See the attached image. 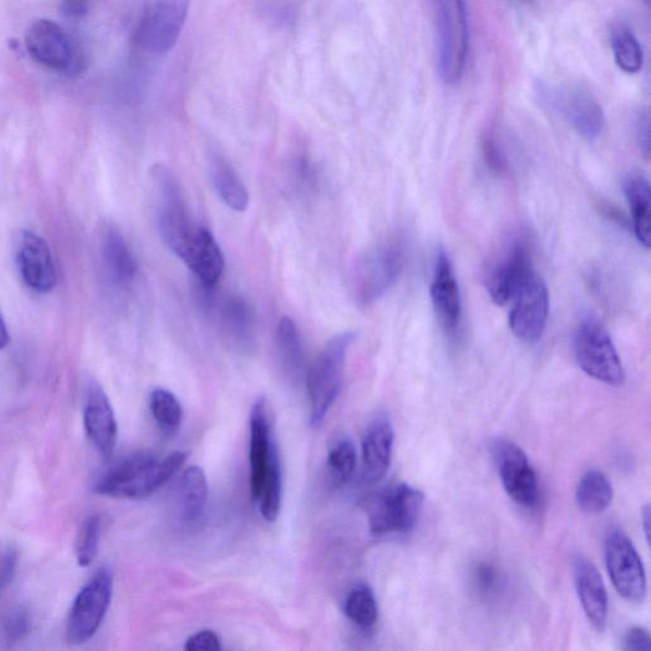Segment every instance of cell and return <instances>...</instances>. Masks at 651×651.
Returning <instances> with one entry per match:
<instances>
[{
    "label": "cell",
    "instance_id": "28",
    "mask_svg": "<svg viewBox=\"0 0 651 651\" xmlns=\"http://www.w3.org/2000/svg\"><path fill=\"white\" fill-rule=\"evenodd\" d=\"M615 491L611 481L601 471L592 469L582 476L577 489L579 508L588 514H600L609 509Z\"/></svg>",
    "mask_w": 651,
    "mask_h": 651
},
{
    "label": "cell",
    "instance_id": "39",
    "mask_svg": "<svg viewBox=\"0 0 651 651\" xmlns=\"http://www.w3.org/2000/svg\"><path fill=\"white\" fill-rule=\"evenodd\" d=\"M62 12L70 19L85 17L88 13V5L82 2H66L62 4Z\"/></svg>",
    "mask_w": 651,
    "mask_h": 651
},
{
    "label": "cell",
    "instance_id": "32",
    "mask_svg": "<svg viewBox=\"0 0 651 651\" xmlns=\"http://www.w3.org/2000/svg\"><path fill=\"white\" fill-rule=\"evenodd\" d=\"M613 56L619 70L638 73L643 63V52L638 37L631 29L621 27L612 36Z\"/></svg>",
    "mask_w": 651,
    "mask_h": 651
},
{
    "label": "cell",
    "instance_id": "3",
    "mask_svg": "<svg viewBox=\"0 0 651 651\" xmlns=\"http://www.w3.org/2000/svg\"><path fill=\"white\" fill-rule=\"evenodd\" d=\"M355 337V332H344L331 339L308 370L309 423L314 429L322 426L342 390L347 352Z\"/></svg>",
    "mask_w": 651,
    "mask_h": 651
},
{
    "label": "cell",
    "instance_id": "25",
    "mask_svg": "<svg viewBox=\"0 0 651 651\" xmlns=\"http://www.w3.org/2000/svg\"><path fill=\"white\" fill-rule=\"evenodd\" d=\"M626 200L630 207L635 237L643 247H650V223H651V191L648 179L642 175L628 176L624 185Z\"/></svg>",
    "mask_w": 651,
    "mask_h": 651
},
{
    "label": "cell",
    "instance_id": "5",
    "mask_svg": "<svg viewBox=\"0 0 651 651\" xmlns=\"http://www.w3.org/2000/svg\"><path fill=\"white\" fill-rule=\"evenodd\" d=\"M543 106L563 118L582 138H601L605 116L600 102L589 90L573 83L540 82L536 89Z\"/></svg>",
    "mask_w": 651,
    "mask_h": 651
},
{
    "label": "cell",
    "instance_id": "35",
    "mask_svg": "<svg viewBox=\"0 0 651 651\" xmlns=\"http://www.w3.org/2000/svg\"><path fill=\"white\" fill-rule=\"evenodd\" d=\"M32 628V617L25 610H16L12 612L5 623L7 639L11 642H19L25 639V636Z\"/></svg>",
    "mask_w": 651,
    "mask_h": 651
},
{
    "label": "cell",
    "instance_id": "19",
    "mask_svg": "<svg viewBox=\"0 0 651 651\" xmlns=\"http://www.w3.org/2000/svg\"><path fill=\"white\" fill-rule=\"evenodd\" d=\"M177 257L208 287L214 286L223 275L225 260L222 249L206 226H195Z\"/></svg>",
    "mask_w": 651,
    "mask_h": 651
},
{
    "label": "cell",
    "instance_id": "16",
    "mask_svg": "<svg viewBox=\"0 0 651 651\" xmlns=\"http://www.w3.org/2000/svg\"><path fill=\"white\" fill-rule=\"evenodd\" d=\"M26 48L40 64L59 72H70L75 63L70 36L57 22L40 19L33 22L26 33Z\"/></svg>",
    "mask_w": 651,
    "mask_h": 651
},
{
    "label": "cell",
    "instance_id": "41",
    "mask_svg": "<svg viewBox=\"0 0 651 651\" xmlns=\"http://www.w3.org/2000/svg\"><path fill=\"white\" fill-rule=\"evenodd\" d=\"M10 344V334L9 329H7V324L3 318L2 312H0V351H4L7 346Z\"/></svg>",
    "mask_w": 651,
    "mask_h": 651
},
{
    "label": "cell",
    "instance_id": "30",
    "mask_svg": "<svg viewBox=\"0 0 651 651\" xmlns=\"http://www.w3.org/2000/svg\"><path fill=\"white\" fill-rule=\"evenodd\" d=\"M329 479L336 488H343L349 482L357 467V450L349 438H339L331 444L328 460Z\"/></svg>",
    "mask_w": 651,
    "mask_h": 651
},
{
    "label": "cell",
    "instance_id": "36",
    "mask_svg": "<svg viewBox=\"0 0 651 651\" xmlns=\"http://www.w3.org/2000/svg\"><path fill=\"white\" fill-rule=\"evenodd\" d=\"M185 651H222V643L213 631H200L186 641Z\"/></svg>",
    "mask_w": 651,
    "mask_h": 651
},
{
    "label": "cell",
    "instance_id": "13",
    "mask_svg": "<svg viewBox=\"0 0 651 651\" xmlns=\"http://www.w3.org/2000/svg\"><path fill=\"white\" fill-rule=\"evenodd\" d=\"M494 457L505 493L514 503L533 508L540 499L539 480L524 450L509 441H498Z\"/></svg>",
    "mask_w": 651,
    "mask_h": 651
},
{
    "label": "cell",
    "instance_id": "12",
    "mask_svg": "<svg viewBox=\"0 0 651 651\" xmlns=\"http://www.w3.org/2000/svg\"><path fill=\"white\" fill-rule=\"evenodd\" d=\"M604 555L617 593L630 602L646 600L647 575L630 539L624 532L612 531L605 540Z\"/></svg>",
    "mask_w": 651,
    "mask_h": 651
},
{
    "label": "cell",
    "instance_id": "31",
    "mask_svg": "<svg viewBox=\"0 0 651 651\" xmlns=\"http://www.w3.org/2000/svg\"><path fill=\"white\" fill-rule=\"evenodd\" d=\"M149 408L159 428L171 434L179 430L184 419L183 406L172 392L156 389L150 393Z\"/></svg>",
    "mask_w": 651,
    "mask_h": 651
},
{
    "label": "cell",
    "instance_id": "22",
    "mask_svg": "<svg viewBox=\"0 0 651 651\" xmlns=\"http://www.w3.org/2000/svg\"><path fill=\"white\" fill-rule=\"evenodd\" d=\"M430 295L444 329L451 332L456 330L462 316L460 293L452 262L444 251L437 257Z\"/></svg>",
    "mask_w": 651,
    "mask_h": 651
},
{
    "label": "cell",
    "instance_id": "1",
    "mask_svg": "<svg viewBox=\"0 0 651 651\" xmlns=\"http://www.w3.org/2000/svg\"><path fill=\"white\" fill-rule=\"evenodd\" d=\"M251 495L265 520L275 521L282 508L283 476L275 438L274 418L267 398L260 397L249 416Z\"/></svg>",
    "mask_w": 651,
    "mask_h": 651
},
{
    "label": "cell",
    "instance_id": "4",
    "mask_svg": "<svg viewBox=\"0 0 651 651\" xmlns=\"http://www.w3.org/2000/svg\"><path fill=\"white\" fill-rule=\"evenodd\" d=\"M437 70L441 78L453 85L464 74L469 32L466 3L442 0L434 3Z\"/></svg>",
    "mask_w": 651,
    "mask_h": 651
},
{
    "label": "cell",
    "instance_id": "33",
    "mask_svg": "<svg viewBox=\"0 0 651 651\" xmlns=\"http://www.w3.org/2000/svg\"><path fill=\"white\" fill-rule=\"evenodd\" d=\"M345 613L361 627L373 626L378 618V605L372 589L367 586L355 587L346 598Z\"/></svg>",
    "mask_w": 651,
    "mask_h": 651
},
{
    "label": "cell",
    "instance_id": "6",
    "mask_svg": "<svg viewBox=\"0 0 651 651\" xmlns=\"http://www.w3.org/2000/svg\"><path fill=\"white\" fill-rule=\"evenodd\" d=\"M405 242L400 236L385 238L363 254L353 270L355 295L361 303H373L385 293L403 272Z\"/></svg>",
    "mask_w": 651,
    "mask_h": 651
},
{
    "label": "cell",
    "instance_id": "14",
    "mask_svg": "<svg viewBox=\"0 0 651 651\" xmlns=\"http://www.w3.org/2000/svg\"><path fill=\"white\" fill-rule=\"evenodd\" d=\"M533 275L531 254L526 242H513L488 272L487 287L491 299L499 306L506 305Z\"/></svg>",
    "mask_w": 651,
    "mask_h": 651
},
{
    "label": "cell",
    "instance_id": "10",
    "mask_svg": "<svg viewBox=\"0 0 651 651\" xmlns=\"http://www.w3.org/2000/svg\"><path fill=\"white\" fill-rule=\"evenodd\" d=\"M112 586L109 567H102L79 590L65 628L66 640L72 646H83L94 638L110 607Z\"/></svg>",
    "mask_w": 651,
    "mask_h": 651
},
{
    "label": "cell",
    "instance_id": "42",
    "mask_svg": "<svg viewBox=\"0 0 651 651\" xmlns=\"http://www.w3.org/2000/svg\"><path fill=\"white\" fill-rule=\"evenodd\" d=\"M649 524H650V509H649V506H647L646 511H643V528H646V533H647L648 541L650 539Z\"/></svg>",
    "mask_w": 651,
    "mask_h": 651
},
{
    "label": "cell",
    "instance_id": "20",
    "mask_svg": "<svg viewBox=\"0 0 651 651\" xmlns=\"http://www.w3.org/2000/svg\"><path fill=\"white\" fill-rule=\"evenodd\" d=\"M395 431L385 415L377 416L363 435V477L369 483L380 482L389 472Z\"/></svg>",
    "mask_w": 651,
    "mask_h": 651
},
{
    "label": "cell",
    "instance_id": "24",
    "mask_svg": "<svg viewBox=\"0 0 651 651\" xmlns=\"http://www.w3.org/2000/svg\"><path fill=\"white\" fill-rule=\"evenodd\" d=\"M209 488L207 475L199 466L187 468L181 476L179 504L181 516L193 524L201 518L208 503Z\"/></svg>",
    "mask_w": 651,
    "mask_h": 651
},
{
    "label": "cell",
    "instance_id": "27",
    "mask_svg": "<svg viewBox=\"0 0 651 651\" xmlns=\"http://www.w3.org/2000/svg\"><path fill=\"white\" fill-rule=\"evenodd\" d=\"M225 334L234 344L248 346L255 337V315L248 303L242 298H230L222 308Z\"/></svg>",
    "mask_w": 651,
    "mask_h": 651
},
{
    "label": "cell",
    "instance_id": "40",
    "mask_svg": "<svg viewBox=\"0 0 651 651\" xmlns=\"http://www.w3.org/2000/svg\"><path fill=\"white\" fill-rule=\"evenodd\" d=\"M14 570H16V556L10 554L4 558L2 570H0V586H5L7 582H10Z\"/></svg>",
    "mask_w": 651,
    "mask_h": 651
},
{
    "label": "cell",
    "instance_id": "26",
    "mask_svg": "<svg viewBox=\"0 0 651 651\" xmlns=\"http://www.w3.org/2000/svg\"><path fill=\"white\" fill-rule=\"evenodd\" d=\"M210 177L225 206L238 213H244L249 204L246 186L237 173L222 158H214L210 164Z\"/></svg>",
    "mask_w": 651,
    "mask_h": 651
},
{
    "label": "cell",
    "instance_id": "37",
    "mask_svg": "<svg viewBox=\"0 0 651 651\" xmlns=\"http://www.w3.org/2000/svg\"><path fill=\"white\" fill-rule=\"evenodd\" d=\"M624 651H651V638L647 628H630L625 636Z\"/></svg>",
    "mask_w": 651,
    "mask_h": 651
},
{
    "label": "cell",
    "instance_id": "29",
    "mask_svg": "<svg viewBox=\"0 0 651 651\" xmlns=\"http://www.w3.org/2000/svg\"><path fill=\"white\" fill-rule=\"evenodd\" d=\"M278 351L280 360L291 377H299L305 365L302 340L297 324L291 317H283L277 331Z\"/></svg>",
    "mask_w": 651,
    "mask_h": 651
},
{
    "label": "cell",
    "instance_id": "34",
    "mask_svg": "<svg viewBox=\"0 0 651 651\" xmlns=\"http://www.w3.org/2000/svg\"><path fill=\"white\" fill-rule=\"evenodd\" d=\"M101 532L100 517L90 516L83 521L75 540V557L79 567H88L94 563L100 548Z\"/></svg>",
    "mask_w": 651,
    "mask_h": 651
},
{
    "label": "cell",
    "instance_id": "11",
    "mask_svg": "<svg viewBox=\"0 0 651 651\" xmlns=\"http://www.w3.org/2000/svg\"><path fill=\"white\" fill-rule=\"evenodd\" d=\"M191 4L184 0L148 3L136 39L151 54H165L175 47L185 26Z\"/></svg>",
    "mask_w": 651,
    "mask_h": 651
},
{
    "label": "cell",
    "instance_id": "9",
    "mask_svg": "<svg viewBox=\"0 0 651 651\" xmlns=\"http://www.w3.org/2000/svg\"><path fill=\"white\" fill-rule=\"evenodd\" d=\"M574 353L579 367L593 380L610 385L625 381V370L615 344L598 318H582L574 339Z\"/></svg>",
    "mask_w": 651,
    "mask_h": 651
},
{
    "label": "cell",
    "instance_id": "23",
    "mask_svg": "<svg viewBox=\"0 0 651 651\" xmlns=\"http://www.w3.org/2000/svg\"><path fill=\"white\" fill-rule=\"evenodd\" d=\"M101 259L106 274L113 284H131L138 272L132 249L115 225H108L102 231Z\"/></svg>",
    "mask_w": 651,
    "mask_h": 651
},
{
    "label": "cell",
    "instance_id": "18",
    "mask_svg": "<svg viewBox=\"0 0 651 651\" xmlns=\"http://www.w3.org/2000/svg\"><path fill=\"white\" fill-rule=\"evenodd\" d=\"M83 423L90 443L105 460H109L115 452L118 421L109 397L96 382L88 385Z\"/></svg>",
    "mask_w": 651,
    "mask_h": 651
},
{
    "label": "cell",
    "instance_id": "2",
    "mask_svg": "<svg viewBox=\"0 0 651 651\" xmlns=\"http://www.w3.org/2000/svg\"><path fill=\"white\" fill-rule=\"evenodd\" d=\"M187 459L186 452L158 457L136 452L111 466L95 484L96 493L115 499H143L163 488Z\"/></svg>",
    "mask_w": 651,
    "mask_h": 651
},
{
    "label": "cell",
    "instance_id": "17",
    "mask_svg": "<svg viewBox=\"0 0 651 651\" xmlns=\"http://www.w3.org/2000/svg\"><path fill=\"white\" fill-rule=\"evenodd\" d=\"M16 259L20 274L29 290L41 294L54 290L58 282L54 257L48 242L39 234L21 233Z\"/></svg>",
    "mask_w": 651,
    "mask_h": 651
},
{
    "label": "cell",
    "instance_id": "7",
    "mask_svg": "<svg viewBox=\"0 0 651 651\" xmlns=\"http://www.w3.org/2000/svg\"><path fill=\"white\" fill-rule=\"evenodd\" d=\"M156 193V217L159 236L176 256L191 238L195 226L177 179L163 164L150 172Z\"/></svg>",
    "mask_w": 651,
    "mask_h": 651
},
{
    "label": "cell",
    "instance_id": "21",
    "mask_svg": "<svg viewBox=\"0 0 651 651\" xmlns=\"http://www.w3.org/2000/svg\"><path fill=\"white\" fill-rule=\"evenodd\" d=\"M574 579L589 623L603 631L609 619V595L595 565L585 556L574 558Z\"/></svg>",
    "mask_w": 651,
    "mask_h": 651
},
{
    "label": "cell",
    "instance_id": "8",
    "mask_svg": "<svg viewBox=\"0 0 651 651\" xmlns=\"http://www.w3.org/2000/svg\"><path fill=\"white\" fill-rule=\"evenodd\" d=\"M423 499L422 491L407 483L378 491L365 505L370 532L384 536L413 531L421 516Z\"/></svg>",
    "mask_w": 651,
    "mask_h": 651
},
{
    "label": "cell",
    "instance_id": "15",
    "mask_svg": "<svg viewBox=\"0 0 651 651\" xmlns=\"http://www.w3.org/2000/svg\"><path fill=\"white\" fill-rule=\"evenodd\" d=\"M513 300L509 315L513 334L527 343L537 342L548 324L550 299L546 284L533 275Z\"/></svg>",
    "mask_w": 651,
    "mask_h": 651
},
{
    "label": "cell",
    "instance_id": "38",
    "mask_svg": "<svg viewBox=\"0 0 651 651\" xmlns=\"http://www.w3.org/2000/svg\"><path fill=\"white\" fill-rule=\"evenodd\" d=\"M636 136L640 148L649 155L650 150V116L649 112H641L638 119H636Z\"/></svg>",
    "mask_w": 651,
    "mask_h": 651
}]
</instances>
